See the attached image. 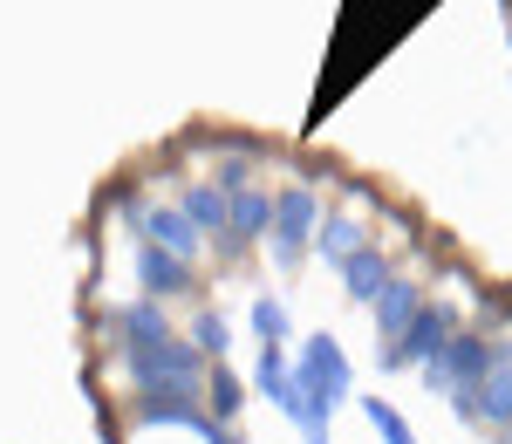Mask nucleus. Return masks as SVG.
Wrapping results in <instances>:
<instances>
[{
	"label": "nucleus",
	"mask_w": 512,
	"mask_h": 444,
	"mask_svg": "<svg viewBox=\"0 0 512 444\" xmlns=\"http://www.w3.org/2000/svg\"><path fill=\"white\" fill-rule=\"evenodd\" d=\"M506 444H512V431H506Z\"/></svg>",
	"instance_id": "obj_20"
},
{
	"label": "nucleus",
	"mask_w": 512,
	"mask_h": 444,
	"mask_svg": "<svg viewBox=\"0 0 512 444\" xmlns=\"http://www.w3.org/2000/svg\"><path fill=\"white\" fill-rule=\"evenodd\" d=\"M226 342H233V335H226V315H212V308H205V315L192 322V349L205 356V363H226Z\"/></svg>",
	"instance_id": "obj_17"
},
{
	"label": "nucleus",
	"mask_w": 512,
	"mask_h": 444,
	"mask_svg": "<svg viewBox=\"0 0 512 444\" xmlns=\"http://www.w3.org/2000/svg\"><path fill=\"white\" fill-rule=\"evenodd\" d=\"M451 335H458V308H451V301H424V308H417V322L403 328L396 342L376 349V363H383V369H424L431 356H444V342H451Z\"/></svg>",
	"instance_id": "obj_4"
},
{
	"label": "nucleus",
	"mask_w": 512,
	"mask_h": 444,
	"mask_svg": "<svg viewBox=\"0 0 512 444\" xmlns=\"http://www.w3.org/2000/svg\"><path fill=\"white\" fill-rule=\"evenodd\" d=\"M355 404H362V417H369V431H376L383 444H417V431H410V417H403V410H396L390 397H355Z\"/></svg>",
	"instance_id": "obj_16"
},
{
	"label": "nucleus",
	"mask_w": 512,
	"mask_h": 444,
	"mask_svg": "<svg viewBox=\"0 0 512 444\" xmlns=\"http://www.w3.org/2000/svg\"><path fill=\"white\" fill-rule=\"evenodd\" d=\"M458 404V417L465 424H492V431H512V363L506 369H492L478 390H458L451 397Z\"/></svg>",
	"instance_id": "obj_6"
},
{
	"label": "nucleus",
	"mask_w": 512,
	"mask_h": 444,
	"mask_svg": "<svg viewBox=\"0 0 512 444\" xmlns=\"http://www.w3.org/2000/svg\"><path fill=\"white\" fill-rule=\"evenodd\" d=\"M123 369L137 390H198L205 383V356L192 342L164 335V342H144V349H123Z\"/></svg>",
	"instance_id": "obj_2"
},
{
	"label": "nucleus",
	"mask_w": 512,
	"mask_h": 444,
	"mask_svg": "<svg viewBox=\"0 0 512 444\" xmlns=\"http://www.w3.org/2000/svg\"><path fill=\"white\" fill-rule=\"evenodd\" d=\"M137 287H144V301H171V294L192 287V267L171 260L164 246H137Z\"/></svg>",
	"instance_id": "obj_10"
},
{
	"label": "nucleus",
	"mask_w": 512,
	"mask_h": 444,
	"mask_svg": "<svg viewBox=\"0 0 512 444\" xmlns=\"http://www.w3.org/2000/svg\"><path fill=\"white\" fill-rule=\"evenodd\" d=\"M485 376H492V335L458 328V335L444 342V356L424 363V390H431V397H458V390H478Z\"/></svg>",
	"instance_id": "obj_3"
},
{
	"label": "nucleus",
	"mask_w": 512,
	"mask_h": 444,
	"mask_svg": "<svg viewBox=\"0 0 512 444\" xmlns=\"http://www.w3.org/2000/svg\"><path fill=\"white\" fill-rule=\"evenodd\" d=\"M137 246H164V253L185 260V267H198V253H205L198 226L178 212V205H144V219H137Z\"/></svg>",
	"instance_id": "obj_5"
},
{
	"label": "nucleus",
	"mask_w": 512,
	"mask_h": 444,
	"mask_svg": "<svg viewBox=\"0 0 512 444\" xmlns=\"http://www.w3.org/2000/svg\"><path fill=\"white\" fill-rule=\"evenodd\" d=\"M315 226H321V199L308 185H280L274 192V226H267V246H274L280 274H294V267L315 253Z\"/></svg>",
	"instance_id": "obj_1"
},
{
	"label": "nucleus",
	"mask_w": 512,
	"mask_h": 444,
	"mask_svg": "<svg viewBox=\"0 0 512 444\" xmlns=\"http://www.w3.org/2000/svg\"><path fill=\"white\" fill-rule=\"evenodd\" d=\"M205 185H219L226 199H233V192H253V158H246V151H226V158H219V171H212Z\"/></svg>",
	"instance_id": "obj_18"
},
{
	"label": "nucleus",
	"mask_w": 512,
	"mask_h": 444,
	"mask_svg": "<svg viewBox=\"0 0 512 444\" xmlns=\"http://www.w3.org/2000/svg\"><path fill=\"white\" fill-rule=\"evenodd\" d=\"M424 301H431V294H424V281H396V274H390V287L376 294V349H383V342H396L403 328L417 322V308H424Z\"/></svg>",
	"instance_id": "obj_9"
},
{
	"label": "nucleus",
	"mask_w": 512,
	"mask_h": 444,
	"mask_svg": "<svg viewBox=\"0 0 512 444\" xmlns=\"http://www.w3.org/2000/svg\"><path fill=\"white\" fill-rule=\"evenodd\" d=\"M103 335H117V356H123V349H144V342H164V335H171L164 301H130V308H110V315H103Z\"/></svg>",
	"instance_id": "obj_7"
},
{
	"label": "nucleus",
	"mask_w": 512,
	"mask_h": 444,
	"mask_svg": "<svg viewBox=\"0 0 512 444\" xmlns=\"http://www.w3.org/2000/svg\"><path fill=\"white\" fill-rule=\"evenodd\" d=\"M239 410H246V383H239L226 363H212L205 369V417H212V424H233Z\"/></svg>",
	"instance_id": "obj_13"
},
{
	"label": "nucleus",
	"mask_w": 512,
	"mask_h": 444,
	"mask_svg": "<svg viewBox=\"0 0 512 444\" xmlns=\"http://www.w3.org/2000/svg\"><path fill=\"white\" fill-rule=\"evenodd\" d=\"M212 444H239V438H233V431H226V424H219V438H212Z\"/></svg>",
	"instance_id": "obj_19"
},
{
	"label": "nucleus",
	"mask_w": 512,
	"mask_h": 444,
	"mask_svg": "<svg viewBox=\"0 0 512 444\" xmlns=\"http://www.w3.org/2000/svg\"><path fill=\"white\" fill-rule=\"evenodd\" d=\"M178 212L198 226V240H226V192L219 185H185V199H178Z\"/></svg>",
	"instance_id": "obj_12"
},
{
	"label": "nucleus",
	"mask_w": 512,
	"mask_h": 444,
	"mask_svg": "<svg viewBox=\"0 0 512 444\" xmlns=\"http://www.w3.org/2000/svg\"><path fill=\"white\" fill-rule=\"evenodd\" d=\"M267 226H274V192H233V199H226V240H219V253L253 246Z\"/></svg>",
	"instance_id": "obj_8"
},
{
	"label": "nucleus",
	"mask_w": 512,
	"mask_h": 444,
	"mask_svg": "<svg viewBox=\"0 0 512 444\" xmlns=\"http://www.w3.org/2000/svg\"><path fill=\"white\" fill-rule=\"evenodd\" d=\"M253 342H274V349L294 342V315L280 294H253Z\"/></svg>",
	"instance_id": "obj_15"
},
{
	"label": "nucleus",
	"mask_w": 512,
	"mask_h": 444,
	"mask_svg": "<svg viewBox=\"0 0 512 444\" xmlns=\"http://www.w3.org/2000/svg\"><path fill=\"white\" fill-rule=\"evenodd\" d=\"M342 287H349V301H369V308H376V294L390 287V260H383V246H355L349 267H342Z\"/></svg>",
	"instance_id": "obj_11"
},
{
	"label": "nucleus",
	"mask_w": 512,
	"mask_h": 444,
	"mask_svg": "<svg viewBox=\"0 0 512 444\" xmlns=\"http://www.w3.org/2000/svg\"><path fill=\"white\" fill-rule=\"evenodd\" d=\"M355 246H369V233H362L355 219H321V226H315V253H321V267H335V274H342Z\"/></svg>",
	"instance_id": "obj_14"
}]
</instances>
